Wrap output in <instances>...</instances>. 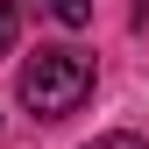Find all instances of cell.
<instances>
[{
  "label": "cell",
  "instance_id": "6da1fadb",
  "mask_svg": "<svg viewBox=\"0 0 149 149\" xmlns=\"http://www.w3.org/2000/svg\"><path fill=\"white\" fill-rule=\"evenodd\" d=\"M14 92H22L29 114L64 121V114H78V107L92 100V57H78V50H64V43H50V50H36V57L22 64Z\"/></svg>",
  "mask_w": 149,
  "mask_h": 149
},
{
  "label": "cell",
  "instance_id": "7a4b0ae2",
  "mask_svg": "<svg viewBox=\"0 0 149 149\" xmlns=\"http://www.w3.org/2000/svg\"><path fill=\"white\" fill-rule=\"evenodd\" d=\"M43 7L57 14L64 29H85V22H92V0H43Z\"/></svg>",
  "mask_w": 149,
  "mask_h": 149
},
{
  "label": "cell",
  "instance_id": "3957f363",
  "mask_svg": "<svg viewBox=\"0 0 149 149\" xmlns=\"http://www.w3.org/2000/svg\"><path fill=\"white\" fill-rule=\"evenodd\" d=\"M14 36H22V0H0V57L14 50Z\"/></svg>",
  "mask_w": 149,
  "mask_h": 149
},
{
  "label": "cell",
  "instance_id": "277c9868",
  "mask_svg": "<svg viewBox=\"0 0 149 149\" xmlns=\"http://www.w3.org/2000/svg\"><path fill=\"white\" fill-rule=\"evenodd\" d=\"M85 149H149L142 135H100V142H85Z\"/></svg>",
  "mask_w": 149,
  "mask_h": 149
}]
</instances>
